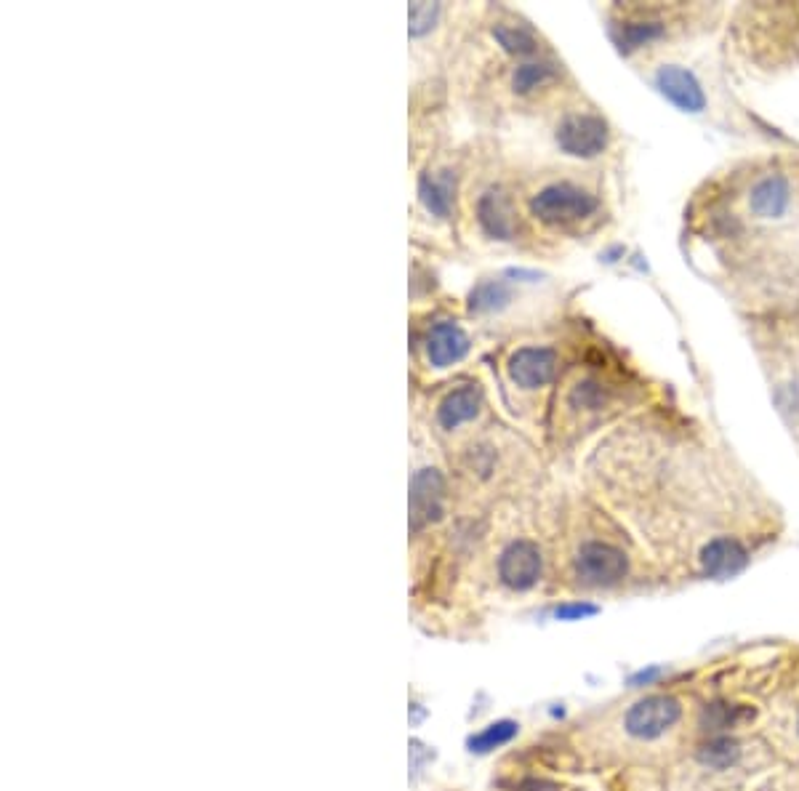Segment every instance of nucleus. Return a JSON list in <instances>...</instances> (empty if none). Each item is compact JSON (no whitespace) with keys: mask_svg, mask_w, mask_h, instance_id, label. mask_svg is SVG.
Listing matches in <instances>:
<instances>
[{"mask_svg":"<svg viewBox=\"0 0 799 791\" xmlns=\"http://www.w3.org/2000/svg\"><path fill=\"white\" fill-rule=\"evenodd\" d=\"M594 211H597V198L570 182L549 184L531 198V214L549 227L576 224L581 219H589Z\"/></svg>","mask_w":799,"mask_h":791,"instance_id":"f257e3e1","label":"nucleus"},{"mask_svg":"<svg viewBox=\"0 0 799 791\" xmlns=\"http://www.w3.org/2000/svg\"><path fill=\"white\" fill-rule=\"evenodd\" d=\"M578 584L592 586V589H608V586L621 584L629 573V560L626 554L613 544L605 541H586L576 554L573 562Z\"/></svg>","mask_w":799,"mask_h":791,"instance_id":"f03ea898","label":"nucleus"},{"mask_svg":"<svg viewBox=\"0 0 799 791\" xmlns=\"http://www.w3.org/2000/svg\"><path fill=\"white\" fill-rule=\"evenodd\" d=\"M682 717V706L674 696H645L626 712L624 728L632 738L653 741L674 728Z\"/></svg>","mask_w":799,"mask_h":791,"instance_id":"7ed1b4c3","label":"nucleus"},{"mask_svg":"<svg viewBox=\"0 0 799 791\" xmlns=\"http://www.w3.org/2000/svg\"><path fill=\"white\" fill-rule=\"evenodd\" d=\"M557 144L565 155H573V158H597L608 147V126L600 115L573 112L560 120Z\"/></svg>","mask_w":799,"mask_h":791,"instance_id":"20e7f679","label":"nucleus"},{"mask_svg":"<svg viewBox=\"0 0 799 791\" xmlns=\"http://www.w3.org/2000/svg\"><path fill=\"white\" fill-rule=\"evenodd\" d=\"M544 570V557L538 544L528 538H517L501 552L499 557V578L501 584L512 592H528L541 581Z\"/></svg>","mask_w":799,"mask_h":791,"instance_id":"39448f33","label":"nucleus"},{"mask_svg":"<svg viewBox=\"0 0 799 791\" xmlns=\"http://www.w3.org/2000/svg\"><path fill=\"white\" fill-rule=\"evenodd\" d=\"M445 512V477L440 469L424 467L411 480V530L435 525Z\"/></svg>","mask_w":799,"mask_h":791,"instance_id":"423d86ee","label":"nucleus"},{"mask_svg":"<svg viewBox=\"0 0 799 791\" xmlns=\"http://www.w3.org/2000/svg\"><path fill=\"white\" fill-rule=\"evenodd\" d=\"M507 373L520 389H541L557 376V352L549 347H523L509 357Z\"/></svg>","mask_w":799,"mask_h":791,"instance_id":"0eeeda50","label":"nucleus"},{"mask_svg":"<svg viewBox=\"0 0 799 791\" xmlns=\"http://www.w3.org/2000/svg\"><path fill=\"white\" fill-rule=\"evenodd\" d=\"M424 352H427V363L443 371L467 357L469 336L453 320H440L424 336Z\"/></svg>","mask_w":799,"mask_h":791,"instance_id":"6e6552de","label":"nucleus"},{"mask_svg":"<svg viewBox=\"0 0 799 791\" xmlns=\"http://www.w3.org/2000/svg\"><path fill=\"white\" fill-rule=\"evenodd\" d=\"M656 86L658 91L669 99L672 104H677L685 112H701L706 107L704 88L698 86V80L690 75L685 67L677 64H664L656 72Z\"/></svg>","mask_w":799,"mask_h":791,"instance_id":"1a4fd4ad","label":"nucleus"},{"mask_svg":"<svg viewBox=\"0 0 799 791\" xmlns=\"http://www.w3.org/2000/svg\"><path fill=\"white\" fill-rule=\"evenodd\" d=\"M749 565V552L738 538L717 536L701 549V568L706 576L730 578L738 576Z\"/></svg>","mask_w":799,"mask_h":791,"instance_id":"9d476101","label":"nucleus"},{"mask_svg":"<svg viewBox=\"0 0 799 791\" xmlns=\"http://www.w3.org/2000/svg\"><path fill=\"white\" fill-rule=\"evenodd\" d=\"M480 405H483V389L477 384H464V387L453 389L437 403V427L445 429V432L459 429L461 424L475 419L480 413Z\"/></svg>","mask_w":799,"mask_h":791,"instance_id":"9b49d317","label":"nucleus"},{"mask_svg":"<svg viewBox=\"0 0 799 791\" xmlns=\"http://www.w3.org/2000/svg\"><path fill=\"white\" fill-rule=\"evenodd\" d=\"M477 222H480L485 235H491L493 240L515 238V208H512L509 198L501 190L485 192L483 198L477 200Z\"/></svg>","mask_w":799,"mask_h":791,"instance_id":"f8f14e48","label":"nucleus"},{"mask_svg":"<svg viewBox=\"0 0 799 791\" xmlns=\"http://www.w3.org/2000/svg\"><path fill=\"white\" fill-rule=\"evenodd\" d=\"M419 198L429 214H435L437 219H448L453 198H456V174L451 168H435L424 174L419 184Z\"/></svg>","mask_w":799,"mask_h":791,"instance_id":"ddd939ff","label":"nucleus"},{"mask_svg":"<svg viewBox=\"0 0 799 791\" xmlns=\"http://www.w3.org/2000/svg\"><path fill=\"white\" fill-rule=\"evenodd\" d=\"M749 206L762 219H776L784 214L789 206V184L784 176H765L762 182L754 184Z\"/></svg>","mask_w":799,"mask_h":791,"instance_id":"4468645a","label":"nucleus"},{"mask_svg":"<svg viewBox=\"0 0 799 791\" xmlns=\"http://www.w3.org/2000/svg\"><path fill=\"white\" fill-rule=\"evenodd\" d=\"M493 38L499 40L501 48L512 56H531L538 51L536 32L528 24L499 22L493 27Z\"/></svg>","mask_w":799,"mask_h":791,"instance_id":"2eb2a0df","label":"nucleus"},{"mask_svg":"<svg viewBox=\"0 0 799 791\" xmlns=\"http://www.w3.org/2000/svg\"><path fill=\"white\" fill-rule=\"evenodd\" d=\"M557 80V67L552 62H523L512 75V88L517 94H533L536 88H544Z\"/></svg>","mask_w":799,"mask_h":791,"instance_id":"dca6fc26","label":"nucleus"},{"mask_svg":"<svg viewBox=\"0 0 799 791\" xmlns=\"http://www.w3.org/2000/svg\"><path fill=\"white\" fill-rule=\"evenodd\" d=\"M738 757H741V749H738V741L730 736H712L706 744H701L698 749V760L704 762L706 768L714 770H725L730 765H736Z\"/></svg>","mask_w":799,"mask_h":791,"instance_id":"f3484780","label":"nucleus"},{"mask_svg":"<svg viewBox=\"0 0 799 791\" xmlns=\"http://www.w3.org/2000/svg\"><path fill=\"white\" fill-rule=\"evenodd\" d=\"M746 717H754V712L733 704H709L701 712V728L712 736H722L725 730L736 728L738 722L746 720Z\"/></svg>","mask_w":799,"mask_h":791,"instance_id":"a211bd4d","label":"nucleus"},{"mask_svg":"<svg viewBox=\"0 0 799 791\" xmlns=\"http://www.w3.org/2000/svg\"><path fill=\"white\" fill-rule=\"evenodd\" d=\"M512 299V291L501 280H485L472 291L469 296V309L477 312V315H485V312H499L504 309Z\"/></svg>","mask_w":799,"mask_h":791,"instance_id":"6ab92c4d","label":"nucleus"},{"mask_svg":"<svg viewBox=\"0 0 799 791\" xmlns=\"http://www.w3.org/2000/svg\"><path fill=\"white\" fill-rule=\"evenodd\" d=\"M517 728H520V725L512 720L493 722V725H488L483 733H477V736L469 741V749L477 754L493 752V749H499V746L509 744V741L517 736Z\"/></svg>","mask_w":799,"mask_h":791,"instance_id":"aec40b11","label":"nucleus"},{"mask_svg":"<svg viewBox=\"0 0 799 791\" xmlns=\"http://www.w3.org/2000/svg\"><path fill=\"white\" fill-rule=\"evenodd\" d=\"M664 35L661 22H629L624 24V35H621V48L624 51H634V48L645 46L650 40H656Z\"/></svg>","mask_w":799,"mask_h":791,"instance_id":"412c9836","label":"nucleus"},{"mask_svg":"<svg viewBox=\"0 0 799 791\" xmlns=\"http://www.w3.org/2000/svg\"><path fill=\"white\" fill-rule=\"evenodd\" d=\"M437 16H440V6L437 3H413L411 6V35L419 38L424 32H429L435 27Z\"/></svg>","mask_w":799,"mask_h":791,"instance_id":"4be33fe9","label":"nucleus"},{"mask_svg":"<svg viewBox=\"0 0 799 791\" xmlns=\"http://www.w3.org/2000/svg\"><path fill=\"white\" fill-rule=\"evenodd\" d=\"M597 613V605H586V602H568V605H560L554 610V616L560 621H581V618H589Z\"/></svg>","mask_w":799,"mask_h":791,"instance_id":"5701e85b","label":"nucleus"},{"mask_svg":"<svg viewBox=\"0 0 799 791\" xmlns=\"http://www.w3.org/2000/svg\"><path fill=\"white\" fill-rule=\"evenodd\" d=\"M573 403L581 405V408H594V405L602 403V392L597 389V384H578L576 392H573Z\"/></svg>","mask_w":799,"mask_h":791,"instance_id":"b1692460","label":"nucleus"},{"mask_svg":"<svg viewBox=\"0 0 799 791\" xmlns=\"http://www.w3.org/2000/svg\"><path fill=\"white\" fill-rule=\"evenodd\" d=\"M517 791H562V789L557 784H552V781H546V778H528V781H523V784L517 786Z\"/></svg>","mask_w":799,"mask_h":791,"instance_id":"393cba45","label":"nucleus"},{"mask_svg":"<svg viewBox=\"0 0 799 791\" xmlns=\"http://www.w3.org/2000/svg\"><path fill=\"white\" fill-rule=\"evenodd\" d=\"M661 674H664V669H658V666H653V669H648V672L634 674L632 680H629V685H632V688H640V685H648V682L658 680Z\"/></svg>","mask_w":799,"mask_h":791,"instance_id":"a878e982","label":"nucleus"},{"mask_svg":"<svg viewBox=\"0 0 799 791\" xmlns=\"http://www.w3.org/2000/svg\"><path fill=\"white\" fill-rule=\"evenodd\" d=\"M797 730H799V717H797Z\"/></svg>","mask_w":799,"mask_h":791,"instance_id":"bb28decb","label":"nucleus"}]
</instances>
